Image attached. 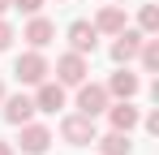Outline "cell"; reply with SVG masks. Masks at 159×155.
<instances>
[{"mask_svg":"<svg viewBox=\"0 0 159 155\" xmlns=\"http://www.w3.org/2000/svg\"><path fill=\"white\" fill-rule=\"evenodd\" d=\"M107 103H112L107 86H99V82H78V112L82 116H99V112H107Z\"/></svg>","mask_w":159,"mask_h":155,"instance_id":"6da1fadb","label":"cell"},{"mask_svg":"<svg viewBox=\"0 0 159 155\" xmlns=\"http://www.w3.org/2000/svg\"><path fill=\"white\" fill-rule=\"evenodd\" d=\"M13 73H17V82H22V86H39L43 78L52 73V69H48V60H43V52L34 48V52H26V56H17V65H13Z\"/></svg>","mask_w":159,"mask_h":155,"instance_id":"7a4b0ae2","label":"cell"},{"mask_svg":"<svg viewBox=\"0 0 159 155\" xmlns=\"http://www.w3.org/2000/svg\"><path fill=\"white\" fill-rule=\"evenodd\" d=\"M86 73H90V65H86L82 52H65L56 60V82L60 86H78V82H86Z\"/></svg>","mask_w":159,"mask_h":155,"instance_id":"3957f363","label":"cell"},{"mask_svg":"<svg viewBox=\"0 0 159 155\" xmlns=\"http://www.w3.org/2000/svg\"><path fill=\"white\" fill-rule=\"evenodd\" d=\"M60 138L65 142H73V147H86V142H95L99 134H95V116H65L60 121Z\"/></svg>","mask_w":159,"mask_h":155,"instance_id":"277c9868","label":"cell"},{"mask_svg":"<svg viewBox=\"0 0 159 155\" xmlns=\"http://www.w3.org/2000/svg\"><path fill=\"white\" fill-rule=\"evenodd\" d=\"M138 48H142V30H116V43H112V60L116 65H129V60H138Z\"/></svg>","mask_w":159,"mask_h":155,"instance_id":"5b68a950","label":"cell"},{"mask_svg":"<svg viewBox=\"0 0 159 155\" xmlns=\"http://www.w3.org/2000/svg\"><path fill=\"white\" fill-rule=\"evenodd\" d=\"M65 108V86L60 82H39V91H34V112H60Z\"/></svg>","mask_w":159,"mask_h":155,"instance_id":"8992f818","label":"cell"},{"mask_svg":"<svg viewBox=\"0 0 159 155\" xmlns=\"http://www.w3.org/2000/svg\"><path fill=\"white\" fill-rule=\"evenodd\" d=\"M17 142H22V151H26V155H43L48 147H52V129H48V125H30V121H26Z\"/></svg>","mask_w":159,"mask_h":155,"instance_id":"52a82bcc","label":"cell"},{"mask_svg":"<svg viewBox=\"0 0 159 155\" xmlns=\"http://www.w3.org/2000/svg\"><path fill=\"white\" fill-rule=\"evenodd\" d=\"M95 43H99V30H95V22H73L69 26V48L73 52H95Z\"/></svg>","mask_w":159,"mask_h":155,"instance_id":"ba28073f","label":"cell"},{"mask_svg":"<svg viewBox=\"0 0 159 155\" xmlns=\"http://www.w3.org/2000/svg\"><path fill=\"white\" fill-rule=\"evenodd\" d=\"M4 103V121L9 125H26L30 116H34V99H26V95H9V99H0Z\"/></svg>","mask_w":159,"mask_h":155,"instance_id":"9c48e42d","label":"cell"},{"mask_svg":"<svg viewBox=\"0 0 159 155\" xmlns=\"http://www.w3.org/2000/svg\"><path fill=\"white\" fill-rule=\"evenodd\" d=\"M107 121H112V129H120V134H129L142 116H138V108H133L129 99H120V103H107Z\"/></svg>","mask_w":159,"mask_h":155,"instance_id":"30bf717a","label":"cell"},{"mask_svg":"<svg viewBox=\"0 0 159 155\" xmlns=\"http://www.w3.org/2000/svg\"><path fill=\"white\" fill-rule=\"evenodd\" d=\"M138 73H129V69H116V73L107 78V95H116V99H133L138 95Z\"/></svg>","mask_w":159,"mask_h":155,"instance_id":"8fae6325","label":"cell"},{"mask_svg":"<svg viewBox=\"0 0 159 155\" xmlns=\"http://www.w3.org/2000/svg\"><path fill=\"white\" fill-rule=\"evenodd\" d=\"M22 39H26L30 48H48V43H52V39H56V26L48 22V17H39V13H34V17H30V26H26V35H22Z\"/></svg>","mask_w":159,"mask_h":155,"instance_id":"7c38bea8","label":"cell"},{"mask_svg":"<svg viewBox=\"0 0 159 155\" xmlns=\"http://www.w3.org/2000/svg\"><path fill=\"white\" fill-rule=\"evenodd\" d=\"M95 30H99V35H116V30H125V9L103 4V9H99V17H95Z\"/></svg>","mask_w":159,"mask_h":155,"instance_id":"4fadbf2b","label":"cell"},{"mask_svg":"<svg viewBox=\"0 0 159 155\" xmlns=\"http://www.w3.org/2000/svg\"><path fill=\"white\" fill-rule=\"evenodd\" d=\"M95 142H99V151H103V155H129V151H133L129 134H120V129H112V134L95 138Z\"/></svg>","mask_w":159,"mask_h":155,"instance_id":"5bb4252c","label":"cell"},{"mask_svg":"<svg viewBox=\"0 0 159 155\" xmlns=\"http://www.w3.org/2000/svg\"><path fill=\"white\" fill-rule=\"evenodd\" d=\"M138 60H142V69H146V73H155V69H159V39H142Z\"/></svg>","mask_w":159,"mask_h":155,"instance_id":"9a60e30c","label":"cell"},{"mask_svg":"<svg viewBox=\"0 0 159 155\" xmlns=\"http://www.w3.org/2000/svg\"><path fill=\"white\" fill-rule=\"evenodd\" d=\"M138 26H142V35H155V30H159V9H155V4H142Z\"/></svg>","mask_w":159,"mask_h":155,"instance_id":"2e32d148","label":"cell"},{"mask_svg":"<svg viewBox=\"0 0 159 155\" xmlns=\"http://www.w3.org/2000/svg\"><path fill=\"white\" fill-rule=\"evenodd\" d=\"M9 4H13V9H22V13H30V17L43 9V0H9Z\"/></svg>","mask_w":159,"mask_h":155,"instance_id":"e0dca14e","label":"cell"},{"mask_svg":"<svg viewBox=\"0 0 159 155\" xmlns=\"http://www.w3.org/2000/svg\"><path fill=\"white\" fill-rule=\"evenodd\" d=\"M9 43H13V26H9V22H4V17H0V52L9 48Z\"/></svg>","mask_w":159,"mask_h":155,"instance_id":"ac0fdd59","label":"cell"},{"mask_svg":"<svg viewBox=\"0 0 159 155\" xmlns=\"http://www.w3.org/2000/svg\"><path fill=\"white\" fill-rule=\"evenodd\" d=\"M0 155H17V151H13V142H4V138H0Z\"/></svg>","mask_w":159,"mask_h":155,"instance_id":"d6986e66","label":"cell"},{"mask_svg":"<svg viewBox=\"0 0 159 155\" xmlns=\"http://www.w3.org/2000/svg\"><path fill=\"white\" fill-rule=\"evenodd\" d=\"M4 9H13V4H9V0H0V13H4Z\"/></svg>","mask_w":159,"mask_h":155,"instance_id":"ffe728a7","label":"cell"},{"mask_svg":"<svg viewBox=\"0 0 159 155\" xmlns=\"http://www.w3.org/2000/svg\"><path fill=\"white\" fill-rule=\"evenodd\" d=\"M0 99H4V82H0Z\"/></svg>","mask_w":159,"mask_h":155,"instance_id":"44dd1931","label":"cell"}]
</instances>
